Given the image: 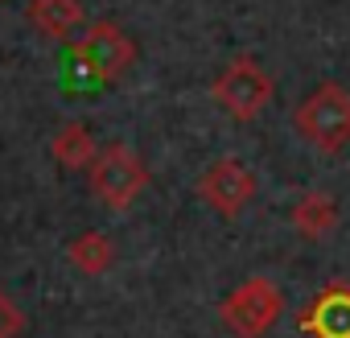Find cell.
Returning <instances> with one entry per match:
<instances>
[{"instance_id": "cell-1", "label": "cell", "mask_w": 350, "mask_h": 338, "mask_svg": "<svg viewBox=\"0 0 350 338\" xmlns=\"http://www.w3.org/2000/svg\"><path fill=\"white\" fill-rule=\"evenodd\" d=\"M293 128L305 144L321 153H342L350 144V91L342 83H317L297 103Z\"/></svg>"}, {"instance_id": "cell-2", "label": "cell", "mask_w": 350, "mask_h": 338, "mask_svg": "<svg viewBox=\"0 0 350 338\" xmlns=\"http://www.w3.org/2000/svg\"><path fill=\"white\" fill-rule=\"evenodd\" d=\"M87 182H91V194L107 207V211H128L144 186H148V165L140 161L136 148L111 140L95 153L91 169H87Z\"/></svg>"}, {"instance_id": "cell-3", "label": "cell", "mask_w": 350, "mask_h": 338, "mask_svg": "<svg viewBox=\"0 0 350 338\" xmlns=\"http://www.w3.org/2000/svg\"><path fill=\"white\" fill-rule=\"evenodd\" d=\"M284 309V293L272 276H247L219 301V317L235 338H264Z\"/></svg>"}, {"instance_id": "cell-4", "label": "cell", "mask_w": 350, "mask_h": 338, "mask_svg": "<svg viewBox=\"0 0 350 338\" xmlns=\"http://www.w3.org/2000/svg\"><path fill=\"white\" fill-rule=\"evenodd\" d=\"M211 95H215V103H219L231 120L247 124V120H256V116L272 103V79H268V70H264L256 58L243 54V58H231V62H227V70L215 79Z\"/></svg>"}, {"instance_id": "cell-5", "label": "cell", "mask_w": 350, "mask_h": 338, "mask_svg": "<svg viewBox=\"0 0 350 338\" xmlns=\"http://www.w3.org/2000/svg\"><path fill=\"white\" fill-rule=\"evenodd\" d=\"M75 58H79V66H83L91 79L111 83V79H120V75L132 70V62H136V42H132L116 21H95V25L83 34V42L75 46Z\"/></svg>"}, {"instance_id": "cell-6", "label": "cell", "mask_w": 350, "mask_h": 338, "mask_svg": "<svg viewBox=\"0 0 350 338\" xmlns=\"http://www.w3.org/2000/svg\"><path fill=\"white\" fill-rule=\"evenodd\" d=\"M198 198L223 215V219H235L252 198H256V174L239 161V157H219L211 169H202L198 178Z\"/></svg>"}, {"instance_id": "cell-7", "label": "cell", "mask_w": 350, "mask_h": 338, "mask_svg": "<svg viewBox=\"0 0 350 338\" xmlns=\"http://www.w3.org/2000/svg\"><path fill=\"white\" fill-rule=\"evenodd\" d=\"M301 330L309 338H350V285H325L301 309Z\"/></svg>"}, {"instance_id": "cell-8", "label": "cell", "mask_w": 350, "mask_h": 338, "mask_svg": "<svg viewBox=\"0 0 350 338\" xmlns=\"http://www.w3.org/2000/svg\"><path fill=\"white\" fill-rule=\"evenodd\" d=\"M87 21L83 0H29V25L50 42H70Z\"/></svg>"}, {"instance_id": "cell-9", "label": "cell", "mask_w": 350, "mask_h": 338, "mask_svg": "<svg viewBox=\"0 0 350 338\" xmlns=\"http://www.w3.org/2000/svg\"><path fill=\"white\" fill-rule=\"evenodd\" d=\"M288 219H293V227H297L301 239L317 244V239H325V235L338 227V203H334L325 190H309V194L293 207Z\"/></svg>"}, {"instance_id": "cell-10", "label": "cell", "mask_w": 350, "mask_h": 338, "mask_svg": "<svg viewBox=\"0 0 350 338\" xmlns=\"http://www.w3.org/2000/svg\"><path fill=\"white\" fill-rule=\"evenodd\" d=\"M50 153H54V161L66 169V174H83V169H91V161H95V153H99V144H95V132L87 128V124H66L58 136H54V144H50Z\"/></svg>"}, {"instance_id": "cell-11", "label": "cell", "mask_w": 350, "mask_h": 338, "mask_svg": "<svg viewBox=\"0 0 350 338\" xmlns=\"http://www.w3.org/2000/svg\"><path fill=\"white\" fill-rule=\"evenodd\" d=\"M66 256H70L75 272H83V276H103L116 264V248H111V239L103 231H83L79 239H70Z\"/></svg>"}, {"instance_id": "cell-12", "label": "cell", "mask_w": 350, "mask_h": 338, "mask_svg": "<svg viewBox=\"0 0 350 338\" xmlns=\"http://www.w3.org/2000/svg\"><path fill=\"white\" fill-rule=\"evenodd\" d=\"M25 334V313L9 293H0V338H21Z\"/></svg>"}]
</instances>
